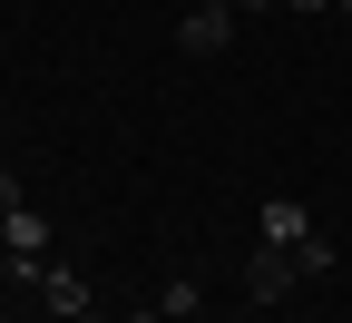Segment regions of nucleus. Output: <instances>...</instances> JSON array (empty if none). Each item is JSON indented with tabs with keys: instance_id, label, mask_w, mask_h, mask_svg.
Wrapping results in <instances>:
<instances>
[{
	"instance_id": "1",
	"label": "nucleus",
	"mask_w": 352,
	"mask_h": 323,
	"mask_svg": "<svg viewBox=\"0 0 352 323\" xmlns=\"http://www.w3.org/2000/svg\"><path fill=\"white\" fill-rule=\"evenodd\" d=\"M264 245H284L303 274H333V236H314V216H303L294 196H274V206H264Z\"/></svg>"
},
{
	"instance_id": "2",
	"label": "nucleus",
	"mask_w": 352,
	"mask_h": 323,
	"mask_svg": "<svg viewBox=\"0 0 352 323\" xmlns=\"http://www.w3.org/2000/svg\"><path fill=\"white\" fill-rule=\"evenodd\" d=\"M294 274H303V264H294L284 245H254V255H245V304H284Z\"/></svg>"
},
{
	"instance_id": "3",
	"label": "nucleus",
	"mask_w": 352,
	"mask_h": 323,
	"mask_svg": "<svg viewBox=\"0 0 352 323\" xmlns=\"http://www.w3.org/2000/svg\"><path fill=\"white\" fill-rule=\"evenodd\" d=\"M226 39H235V10H226V0L176 20V50H186V59H226Z\"/></svg>"
},
{
	"instance_id": "4",
	"label": "nucleus",
	"mask_w": 352,
	"mask_h": 323,
	"mask_svg": "<svg viewBox=\"0 0 352 323\" xmlns=\"http://www.w3.org/2000/svg\"><path fill=\"white\" fill-rule=\"evenodd\" d=\"M0 245H10V255H50V225H39V206H10V216H0Z\"/></svg>"
},
{
	"instance_id": "5",
	"label": "nucleus",
	"mask_w": 352,
	"mask_h": 323,
	"mask_svg": "<svg viewBox=\"0 0 352 323\" xmlns=\"http://www.w3.org/2000/svg\"><path fill=\"white\" fill-rule=\"evenodd\" d=\"M10 206H30V196H20V176H10V167H0V216H10Z\"/></svg>"
},
{
	"instance_id": "6",
	"label": "nucleus",
	"mask_w": 352,
	"mask_h": 323,
	"mask_svg": "<svg viewBox=\"0 0 352 323\" xmlns=\"http://www.w3.org/2000/svg\"><path fill=\"white\" fill-rule=\"evenodd\" d=\"M226 10H235V20H264V10H284V0H226Z\"/></svg>"
},
{
	"instance_id": "7",
	"label": "nucleus",
	"mask_w": 352,
	"mask_h": 323,
	"mask_svg": "<svg viewBox=\"0 0 352 323\" xmlns=\"http://www.w3.org/2000/svg\"><path fill=\"white\" fill-rule=\"evenodd\" d=\"M284 10H342V0H284Z\"/></svg>"
},
{
	"instance_id": "8",
	"label": "nucleus",
	"mask_w": 352,
	"mask_h": 323,
	"mask_svg": "<svg viewBox=\"0 0 352 323\" xmlns=\"http://www.w3.org/2000/svg\"><path fill=\"white\" fill-rule=\"evenodd\" d=\"M78 323H108V313H78Z\"/></svg>"
},
{
	"instance_id": "9",
	"label": "nucleus",
	"mask_w": 352,
	"mask_h": 323,
	"mask_svg": "<svg viewBox=\"0 0 352 323\" xmlns=\"http://www.w3.org/2000/svg\"><path fill=\"white\" fill-rule=\"evenodd\" d=\"M342 20H352V0H342Z\"/></svg>"
}]
</instances>
